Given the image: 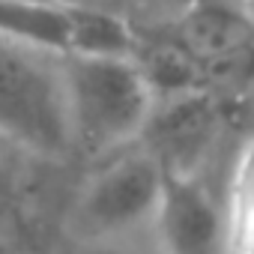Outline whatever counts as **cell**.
I'll list each match as a JSON object with an SVG mask.
<instances>
[{
    "mask_svg": "<svg viewBox=\"0 0 254 254\" xmlns=\"http://www.w3.org/2000/svg\"><path fill=\"white\" fill-rule=\"evenodd\" d=\"M72 147L114 156L144 138L156 96L135 57H63Z\"/></svg>",
    "mask_w": 254,
    "mask_h": 254,
    "instance_id": "6da1fadb",
    "label": "cell"
},
{
    "mask_svg": "<svg viewBox=\"0 0 254 254\" xmlns=\"http://www.w3.org/2000/svg\"><path fill=\"white\" fill-rule=\"evenodd\" d=\"M0 138L45 159L75 150L60 54L0 36Z\"/></svg>",
    "mask_w": 254,
    "mask_h": 254,
    "instance_id": "7a4b0ae2",
    "label": "cell"
},
{
    "mask_svg": "<svg viewBox=\"0 0 254 254\" xmlns=\"http://www.w3.org/2000/svg\"><path fill=\"white\" fill-rule=\"evenodd\" d=\"M168 171L150 150L114 156L84 186L69 227L75 242H135L156 230Z\"/></svg>",
    "mask_w": 254,
    "mask_h": 254,
    "instance_id": "3957f363",
    "label": "cell"
},
{
    "mask_svg": "<svg viewBox=\"0 0 254 254\" xmlns=\"http://www.w3.org/2000/svg\"><path fill=\"white\" fill-rule=\"evenodd\" d=\"M150 150L171 177H194L215 138V111L203 90L156 102L144 129Z\"/></svg>",
    "mask_w": 254,
    "mask_h": 254,
    "instance_id": "277c9868",
    "label": "cell"
},
{
    "mask_svg": "<svg viewBox=\"0 0 254 254\" xmlns=\"http://www.w3.org/2000/svg\"><path fill=\"white\" fill-rule=\"evenodd\" d=\"M221 212L197 177H171L156 218V254H221Z\"/></svg>",
    "mask_w": 254,
    "mask_h": 254,
    "instance_id": "5b68a950",
    "label": "cell"
},
{
    "mask_svg": "<svg viewBox=\"0 0 254 254\" xmlns=\"http://www.w3.org/2000/svg\"><path fill=\"white\" fill-rule=\"evenodd\" d=\"M251 42V21L242 12L239 0L233 3H209L183 12L177 45L200 63H227L245 54Z\"/></svg>",
    "mask_w": 254,
    "mask_h": 254,
    "instance_id": "8992f818",
    "label": "cell"
},
{
    "mask_svg": "<svg viewBox=\"0 0 254 254\" xmlns=\"http://www.w3.org/2000/svg\"><path fill=\"white\" fill-rule=\"evenodd\" d=\"M69 254H147V251H141L135 242H75L72 239Z\"/></svg>",
    "mask_w": 254,
    "mask_h": 254,
    "instance_id": "52a82bcc",
    "label": "cell"
},
{
    "mask_svg": "<svg viewBox=\"0 0 254 254\" xmlns=\"http://www.w3.org/2000/svg\"><path fill=\"white\" fill-rule=\"evenodd\" d=\"M209 3H233V0H183L186 9H194V6H209Z\"/></svg>",
    "mask_w": 254,
    "mask_h": 254,
    "instance_id": "ba28073f",
    "label": "cell"
},
{
    "mask_svg": "<svg viewBox=\"0 0 254 254\" xmlns=\"http://www.w3.org/2000/svg\"><path fill=\"white\" fill-rule=\"evenodd\" d=\"M48 3H66V6H93L90 0H48Z\"/></svg>",
    "mask_w": 254,
    "mask_h": 254,
    "instance_id": "9c48e42d",
    "label": "cell"
},
{
    "mask_svg": "<svg viewBox=\"0 0 254 254\" xmlns=\"http://www.w3.org/2000/svg\"><path fill=\"white\" fill-rule=\"evenodd\" d=\"M0 254H12V248H9V242H6V239H0Z\"/></svg>",
    "mask_w": 254,
    "mask_h": 254,
    "instance_id": "30bf717a",
    "label": "cell"
}]
</instances>
